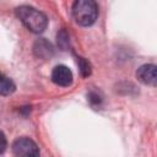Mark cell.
I'll use <instances>...</instances> for the list:
<instances>
[{
    "mask_svg": "<svg viewBox=\"0 0 157 157\" xmlns=\"http://www.w3.org/2000/svg\"><path fill=\"white\" fill-rule=\"evenodd\" d=\"M136 77L140 82L148 86L156 85V66L153 64H145L136 71Z\"/></svg>",
    "mask_w": 157,
    "mask_h": 157,
    "instance_id": "5",
    "label": "cell"
},
{
    "mask_svg": "<svg viewBox=\"0 0 157 157\" xmlns=\"http://www.w3.org/2000/svg\"><path fill=\"white\" fill-rule=\"evenodd\" d=\"M6 146H7V141H6V137H5L4 132H2V131H0V155H1V153L5 151Z\"/></svg>",
    "mask_w": 157,
    "mask_h": 157,
    "instance_id": "9",
    "label": "cell"
},
{
    "mask_svg": "<svg viewBox=\"0 0 157 157\" xmlns=\"http://www.w3.org/2000/svg\"><path fill=\"white\" fill-rule=\"evenodd\" d=\"M16 16L25 25V27L33 33H42L48 26L47 16L39 10L31 7V6L23 5V6L17 7Z\"/></svg>",
    "mask_w": 157,
    "mask_h": 157,
    "instance_id": "1",
    "label": "cell"
},
{
    "mask_svg": "<svg viewBox=\"0 0 157 157\" xmlns=\"http://www.w3.org/2000/svg\"><path fill=\"white\" fill-rule=\"evenodd\" d=\"M16 90V86L11 78L0 72V96H9Z\"/></svg>",
    "mask_w": 157,
    "mask_h": 157,
    "instance_id": "7",
    "label": "cell"
},
{
    "mask_svg": "<svg viewBox=\"0 0 157 157\" xmlns=\"http://www.w3.org/2000/svg\"><path fill=\"white\" fill-rule=\"evenodd\" d=\"M72 17L80 26L88 27L98 17V5L94 0H75L72 4Z\"/></svg>",
    "mask_w": 157,
    "mask_h": 157,
    "instance_id": "2",
    "label": "cell"
},
{
    "mask_svg": "<svg viewBox=\"0 0 157 157\" xmlns=\"http://www.w3.org/2000/svg\"><path fill=\"white\" fill-rule=\"evenodd\" d=\"M72 72L65 65H56L52 71V81L58 86L67 87L72 83Z\"/></svg>",
    "mask_w": 157,
    "mask_h": 157,
    "instance_id": "4",
    "label": "cell"
},
{
    "mask_svg": "<svg viewBox=\"0 0 157 157\" xmlns=\"http://www.w3.org/2000/svg\"><path fill=\"white\" fill-rule=\"evenodd\" d=\"M77 63H78V66H80L82 76H88L91 74V65H90V63L87 60H85L83 58H77Z\"/></svg>",
    "mask_w": 157,
    "mask_h": 157,
    "instance_id": "8",
    "label": "cell"
},
{
    "mask_svg": "<svg viewBox=\"0 0 157 157\" xmlns=\"http://www.w3.org/2000/svg\"><path fill=\"white\" fill-rule=\"evenodd\" d=\"M33 50H34L36 55L37 56H40V58H47V56H50L53 54V47L45 39L37 40L36 44H34V47H33Z\"/></svg>",
    "mask_w": 157,
    "mask_h": 157,
    "instance_id": "6",
    "label": "cell"
},
{
    "mask_svg": "<svg viewBox=\"0 0 157 157\" xmlns=\"http://www.w3.org/2000/svg\"><path fill=\"white\" fill-rule=\"evenodd\" d=\"M12 152L15 156L21 157H36L39 156V148L37 144L28 137H20L12 144Z\"/></svg>",
    "mask_w": 157,
    "mask_h": 157,
    "instance_id": "3",
    "label": "cell"
}]
</instances>
